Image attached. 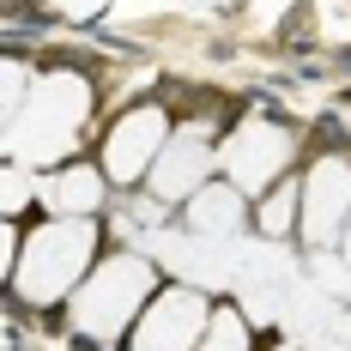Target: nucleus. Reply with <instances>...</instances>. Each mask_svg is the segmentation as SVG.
Here are the masks:
<instances>
[{"label": "nucleus", "mask_w": 351, "mask_h": 351, "mask_svg": "<svg viewBox=\"0 0 351 351\" xmlns=\"http://www.w3.org/2000/svg\"><path fill=\"white\" fill-rule=\"evenodd\" d=\"M97 73H79V67H43L36 73V91L31 104L6 121V158H25L36 170H55L79 158V145L97 121Z\"/></svg>", "instance_id": "f257e3e1"}, {"label": "nucleus", "mask_w": 351, "mask_h": 351, "mask_svg": "<svg viewBox=\"0 0 351 351\" xmlns=\"http://www.w3.org/2000/svg\"><path fill=\"white\" fill-rule=\"evenodd\" d=\"M206 6H230V0H206Z\"/></svg>", "instance_id": "dca6fc26"}, {"label": "nucleus", "mask_w": 351, "mask_h": 351, "mask_svg": "<svg viewBox=\"0 0 351 351\" xmlns=\"http://www.w3.org/2000/svg\"><path fill=\"white\" fill-rule=\"evenodd\" d=\"M164 285V261L158 254H97V267L79 279L61 315H67L73 339H91V346H128L140 309L152 303V291Z\"/></svg>", "instance_id": "f03ea898"}, {"label": "nucleus", "mask_w": 351, "mask_h": 351, "mask_svg": "<svg viewBox=\"0 0 351 351\" xmlns=\"http://www.w3.org/2000/svg\"><path fill=\"white\" fill-rule=\"evenodd\" d=\"M104 254V224L97 218H36L25 230V254H19V273L6 279L19 309H61L79 279L97 267Z\"/></svg>", "instance_id": "7ed1b4c3"}, {"label": "nucleus", "mask_w": 351, "mask_h": 351, "mask_svg": "<svg viewBox=\"0 0 351 351\" xmlns=\"http://www.w3.org/2000/svg\"><path fill=\"white\" fill-rule=\"evenodd\" d=\"M176 224L194 230V237H212V243H237L243 230H254V200H248L230 176H212L200 194L182 200V218Z\"/></svg>", "instance_id": "1a4fd4ad"}, {"label": "nucleus", "mask_w": 351, "mask_h": 351, "mask_svg": "<svg viewBox=\"0 0 351 351\" xmlns=\"http://www.w3.org/2000/svg\"><path fill=\"white\" fill-rule=\"evenodd\" d=\"M267 351H303V339H273Z\"/></svg>", "instance_id": "4468645a"}, {"label": "nucleus", "mask_w": 351, "mask_h": 351, "mask_svg": "<svg viewBox=\"0 0 351 351\" xmlns=\"http://www.w3.org/2000/svg\"><path fill=\"white\" fill-rule=\"evenodd\" d=\"M194 351H254V315H248L243 303H218L206 339H200Z\"/></svg>", "instance_id": "f8f14e48"}, {"label": "nucleus", "mask_w": 351, "mask_h": 351, "mask_svg": "<svg viewBox=\"0 0 351 351\" xmlns=\"http://www.w3.org/2000/svg\"><path fill=\"white\" fill-rule=\"evenodd\" d=\"M43 12H61V19H91V12H104L109 0H36Z\"/></svg>", "instance_id": "ddd939ff"}, {"label": "nucleus", "mask_w": 351, "mask_h": 351, "mask_svg": "<svg viewBox=\"0 0 351 351\" xmlns=\"http://www.w3.org/2000/svg\"><path fill=\"white\" fill-rule=\"evenodd\" d=\"M297 145H303V140H297V128H291V121L243 115V121H230V128H224L218 176H230L248 200H254V194H267L273 182H285L291 170H303V164H297Z\"/></svg>", "instance_id": "20e7f679"}, {"label": "nucleus", "mask_w": 351, "mask_h": 351, "mask_svg": "<svg viewBox=\"0 0 351 351\" xmlns=\"http://www.w3.org/2000/svg\"><path fill=\"white\" fill-rule=\"evenodd\" d=\"M212 309L218 303L206 297V285L164 279L152 291V303L140 309V321H134L128 351H194L206 339V327H212Z\"/></svg>", "instance_id": "423d86ee"}, {"label": "nucleus", "mask_w": 351, "mask_h": 351, "mask_svg": "<svg viewBox=\"0 0 351 351\" xmlns=\"http://www.w3.org/2000/svg\"><path fill=\"white\" fill-rule=\"evenodd\" d=\"M254 237L261 243H297L303 237V170H291L267 194H254Z\"/></svg>", "instance_id": "9b49d317"}, {"label": "nucleus", "mask_w": 351, "mask_h": 351, "mask_svg": "<svg viewBox=\"0 0 351 351\" xmlns=\"http://www.w3.org/2000/svg\"><path fill=\"white\" fill-rule=\"evenodd\" d=\"M170 134H176V115L158 104V97L121 104L115 121L104 128V140H97V164L109 170L115 188H145V176L158 164V152L170 145Z\"/></svg>", "instance_id": "39448f33"}, {"label": "nucleus", "mask_w": 351, "mask_h": 351, "mask_svg": "<svg viewBox=\"0 0 351 351\" xmlns=\"http://www.w3.org/2000/svg\"><path fill=\"white\" fill-rule=\"evenodd\" d=\"M109 194H121V188L109 182L97 158H67L43 176V212H55V218H97Z\"/></svg>", "instance_id": "9d476101"}, {"label": "nucleus", "mask_w": 351, "mask_h": 351, "mask_svg": "<svg viewBox=\"0 0 351 351\" xmlns=\"http://www.w3.org/2000/svg\"><path fill=\"white\" fill-rule=\"evenodd\" d=\"M339 261L351 267V224H346V237H339Z\"/></svg>", "instance_id": "2eb2a0df"}, {"label": "nucleus", "mask_w": 351, "mask_h": 351, "mask_svg": "<svg viewBox=\"0 0 351 351\" xmlns=\"http://www.w3.org/2000/svg\"><path fill=\"white\" fill-rule=\"evenodd\" d=\"M218 145H224V121H218V115L176 121V134H170V145L158 152V164H152V176H145V188L182 212V200L200 194L212 176H218Z\"/></svg>", "instance_id": "0eeeda50"}, {"label": "nucleus", "mask_w": 351, "mask_h": 351, "mask_svg": "<svg viewBox=\"0 0 351 351\" xmlns=\"http://www.w3.org/2000/svg\"><path fill=\"white\" fill-rule=\"evenodd\" d=\"M351 224V152H315L303 164V248H339Z\"/></svg>", "instance_id": "6e6552de"}]
</instances>
